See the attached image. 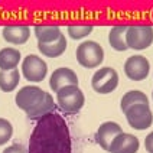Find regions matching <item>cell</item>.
<instances>
[{"label":"cell","instance_id":"6da1fadb","mask_svg":"<svg viewBox=\"0 0 153 153\" xmlns=\"http://www.w3.org/2000/svg\"><path fill=\"white\" fill-rule=\"evenodd\" d=\"M71 136L67 121L58 113H49L41 120L29 139L27 153H71Z\"/></svg>","mask_w":153,"mask_h":153},{"label":"cell","instance_id":"7a4b0ae2","mask_svg":"<svg viewBox=\"0 0 153 153\" xmlns=\"http://www.w3.org/2000/svg\"><path fill=\"white\" fill-rule=\"evenodd\" d=\"M56 101L62 111L68 114H74L82 108L85 97L82 91L78 88V85H69L56 93Z\"/></svg>","mask_w":153,"mask_h":153},{"label":"cell","instance_id":"3957f363","mask_svg":"<svg viewBox=\"0 0 153 153\" xmlns=\"http://www.w3.org/2000/svg\"><path fill=\"white\" fill-rule=\"evenodd\" d=\"M104 59L102 48L94 41H85L76 48V61L84 68H95Z\"/></svg>","mask_w":153,"mask_h":153},{"label":"cell","instance_id":"277c9868","mask_svg":"<svg viewBox=\"0 0 153 153\" xmlns=\"http://www.w3.org/2000/svg\"><path fill=\"white\" fill-rule=\"evenodd\" d=\"M153 42V27L147 25L128 26L126 32V45L134 51H143Z\"/></svg>","mask_w":153,"mask_h":153},{"label":"cell","instance_id":"5b68a950","mask_svg":"<svg viewBox=\"0 0 153 153\" xmlns=\"http://www.w3.org/2000/svg\"><path fill=\"white\" fill-rule=\"evenodd\" d=\"M128 126L134 130H146L152 126L153 114L149 104H134L124 111Z\"/></svg>","mask_w":153,"mask_h":153},{"label":"cell","instance_id":"8992f818","mask_svg":"<svg viewBox=\"0 0 153 153\" xmlns=\"http://www.w3.org/2000/svg\"><path fill=\"white\" fill-rule=\"evenodd\" d=\"M93 90L98 94H110L113 93L117 85H119V74L114 68L104 67L94 72L93 79H91Z\"/></svg>","mask_w":153,"mask_h":153},{"label":"cell","instance_id":"52a82bcc","mask_svg":"<svg viewBox=\"0 0 153 153\" xmlns=\"http://www.w3.org/2000/svg\"><path fill=\"white\" fill-rule=\"evenodd\" d=\"M22 74L30 82H41L48 74V67L38 55H27L22 62Z\"/></svg>","mask_w":153,"mask_h":153},{"label":"cell","instance_id":"ba28073f","mask_svg":"<svg viewBox=\"0 0 153 153\" xmlns=\"http://www.w3.org/2000/svg\"><path fill=\"white\" fill-rule=\"evenodd\" d=\"M45 91L41 90L39 87H35V85H26L23 88L19 90V93L15 97V102L16 105L23 111H30L33 110L35 107L43 100L45 97Z\"/></svg>","mask_w":153,"mask_h":153},{"label":"cell","instance_id":"9c48e42d","mask_svg":"<svg viewBox=\"0 0 153 153\" xmlns=\"http://www.w3.org/2000/svg\"><path fill=\"white\" fill-rule=\"evenodd\" d=\"M150 71V62L143 55H133L124 62V74L133 81H143Z\"/></svg>","mask_w":153,"mask_h":153},{"label":"cell","instance_id":"30bf717a","mask_svg":"<svg viewBox=\"0 0 153 153\" xmlns=\"http://www.w3.org/2000/svg\"><path fill=\"white\" fill-rule=\"evenodd\" d=\"M139 139L130 133H120L113 139L107 152L110 153H137L139 150Z\"/></svg>","mask_w":153,"mask_h":153},{"label":"cell","instance_id":"8fae6325","mask_svg":"<svg viewBox=\"0 0 153 153\" xmlns=\"http://www.w3.org/2000/svg\"><path fill=\"white\" fill-rule=\"evenodd\" d=\"M120 133H123V130H121V127H120L117 123H114V121H105L95 131L94 139H95V143L100 146V147H102L104 150H108L113 139L117 136V134H120Z\"/></svg>","mask_w":153,"mask_h":153},{"label":"cell","instance_id":"7c38bea8","mask_svg":"<svg viewBox=\"0 0 153 153\" xmlns=\"http://www.w3.org/2000/svg\"><path fill=\"white\" fill-rule=\"evenodd\" d=\"M69 85H78V76L76 74L69 68H58L52 72L49 79V87L55 93L59 90L69 87Z\"/></svg>","mask_w":153,"mask_h":153},{"label":"cell","instance_id":"4fadbf2b","mask_svg":"<svg viewBox=\"0 0 153 153\" xmlns=\"http://www.w3.org/2000/svg\"><path fill=\"white\" fill-rule=\"evenodd\" d=\"M30 36V27L25 25H9L3 27L4 41L13 45H23Z\"/></svg>","mask_w":153,"mask_h":153},{"label":"cell","instance_id":"5bb4252c","mask_svg":"<svg viewBox=\"0 0 153 153\" xmlns=\"http://www.w3.org/2000/svg\"><path fill=\"white\" fill-rule=\"evenodd\" d=\"M20 62V52L15 48H3L0 49V71H12L16 69Z\"/></svg>","mask_w":153,"mask_h":153},{"label":"cell","instance_id":"9a60e30c","mask_svg":"<svg viewBox=\"0 0 153 153\" xmlns=\"http://www.w3.org/2000/svg\"><path fill=\"white\" fill-rule=\"evenodd\" d=\"M38 49L48 58H56V56H61L67 49V39L64 35H61L55 42L38 43Z\"/></svg>","mask_w":153,"mask_h":153},{"label":"cell","instance_id":"2e32d148","mask_svg":"<svg viewBox=\"0 0 153 153\" xmlns=\"http://www.w3.org/2000/svg\"><path fill=\"white\" fill-rule=\"evenodd\" d=\"M53 110H55V102H53V98L51 97V94L46 93L42 101L39 102L33 110L27 111L26 114H27V119L29 120H41L42 117H45L46 114L53 113Z\"/></svg>","mask_w":153,"mask_h":153},{"label":"cell","instance_id":"e0dca14e","mask_svg":"<svg viewBox=\"0 0 153 153\" xmlns=\"http://www.w3.org/2000/svg\"><path fill=\"white\" fill-rule=\"evenodd\" d=\"M127 27L128 26H124V25L111 27L110 33H108V42H110L111 48H114L116 51L123 52L127 49V45H126V32H127Z\"/></svg>","mask_w":153,"mask_h":153},{"label":"cell","instance_id":"ac0fdd59","mask_svg":"<svg viewBox=\"0 0 153 153\" xmlns=\"http://www.w3.org/2000/svg\"><path fill=\"white\" fill-rule=\"evenodd\" d=\"M62 32L58 26H36L35 36L38 38V43H51L59 38Z\"/></svg>","mask_w":153,"mask_h":153},{"label":"cell","instance_id":"d6986e66","mask_svg":"<svg viewBox=\"0 0 153 153\" xmlns=\"http://www.w3.org/2000/svg\"><path fill=\"white\" fill-rule=\"evenodd\" d=\"M20 74L17 69L12 71H0V90L4 93H10L19 85Z\"/></svg>","mask_w":153,"mask_h":153},{"label":"cell","instance_id":"ffe728a7","mask_svg":"<svg viewBox=\"0 0 153 153\" xmlns=\"http://www.w3.org/2000/svg\"><path fill=\"white\" fill-rule=\"evenodd\" d=\"M134 104H149L147 95L145 93H142V91H137V90L128 91V93L123 95V98L120 101V107H121L123 111H126L130 105H134Z\"/></svg>","mask_w":153,"mask_h":153},{"label":"cell","instance_id":"44dd1931","mask_svg":"<svg viewBox=\"0 0 153 153\" xmlns=\"http://www.w3.org/2000/svg\"><path fill=\"white\" fill-rule=\"evenodd\" d=\"M93 32V26L91 25H84V26H76V25H72V26H68V35L69 38L72 39H81V38H85L88 35Z\"/></svg>","mask_w":153,"mask_h":153},{"label":"cell","instance_id":"7402d4cb","mask_svg":"<svg viewBox=\"0 0 153 153\" xmlns=\"http://www.w3.org/2000/svg\"><path fill=\"white\" fill-rule=\"evenodd\" d=\"M13 134V127L10 121L6 119H0V146L7 143Z\"/></svg>","mask_w":153,"mask_h":153},{"label":"cell","instance_id":"603a6c76","mask_svg":"<svg viewBox=\"0 0 153 153\" xmlns=\"http://www.w3.org/2000/svg\"><path fill=\"white\" fill-rule=\"evenodd\" d=\"M3 153H27V150H26L25 146L22 145H12L9 147H6L3 150Z\"/></svg>","mask_w":153,"mask_h":153},{"label":"cell","instance_id":"cb8c5ba5","mask_svg":"<svg viewBox=\"0 0 153 153\" xmlns=\"http://www.w3.org/2000/svg\"><path fill=\"white\" fill-rule=\"evenodd\" d=\"M145 147H146V150H147V153H153V131L146 136Z\"/></svg>","mask_w":153,"mask_h":153},{"label":"cell","instance_id":"d4e9b609","mask_svg":"<svg viewBox=\"0 0 153 153\" xmlns=\"http://www.w3.org/2000/svg\"><path fill=\"white\" fill-rule=\"evenodd\" d=\"M152 97H153V93H152Z\"/></svg>","mask_w":153,"mask_h":153}]
</instances>
